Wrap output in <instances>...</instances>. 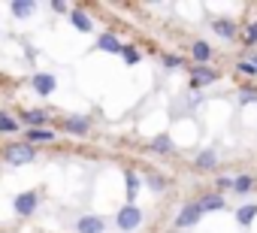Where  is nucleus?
Wrapping results in <instances>:
<instances>
[{"instance_id":"1","label":"nucleus","mask_w":257,"mask_h":233,"mask_svg":"<svg viewBox=\"0 0 257 233\" xmlns=\"http://www.w3.org/2000/svg\"><path fill=\"white\" fill-rule=\"evenodd\" d=\"M140 224H143V209H140L137 203H124V206L118 209V215H115V227H118V230L131 233V230H137Z\"/></svg>"},{"instance_id":"2","label":"nucleus","mask_w":257,"mask_h":233,"mask_svg":"<svg viewBox=\"0 0 257 233\" xmlns=\"http://www.w3.org/2000/svg\"><path fill=\"white\" fill-rule=\"evenodd\" d=\"M7 164L10 167H25V164H31L34 158H37V152H34V146L31 143H13L10 149H7Z\"/></svg>"},{"instance_id":"3","label":"nucleus","mask_w":257,"mask_h":233,"mask_svg":"<svg viewBox=\"0 0 257 233\" xmlns=\"http://www.w3.org/2000/svg\"><path fill=\"white\" fill-rule=\"evenodd\" d=\"M37 203H40V194H37V191H22V194L13 200V209H16V215H34Z\"/></svg>"},{"instance_id":"4","label":"nucleus","mask_w":257,"mask_h":233,"mask_svg":"<svg viewBox=\"0 0 257 233\" xmlns=\"http://www.w3.org/2000/svg\"><path fill=\"white\" fill-rule=\"evenodd\" d=\"M200 218H203V206H200V203H188V206L179 212L176 227H194V224H200Z\"/></svg>"},{"instance_id":"5","label":"nucleus","mask_w":257,"mask_h":233,"mask_svg":"<svg viewBox=\"0 0 257 233\" xmlns=\"http://www.w3.org/2000/svg\"><path fill=\"white\" fill-rule=\"evenodd\" d=\"M55 88H58V79H55L52 73H37V76H34V91H37L40 97L55 94Z\"/></svg>"},{"instance_id":"6","label":"nucleus","mask_w":257,"mask_h":233,"mask_svg":"<svg viewBox=\"0 0 257 233\" xmlns=\"http://www.w3.org/2000/svg\"><path fill=\"white\" fill-rule=\"evenodd\" d=\"M76 230H79V233H103V230H106V221H103L100 215H82V218L76 221Z\"/></svg>"},{"instance_id":"7","label":"nucleus","mask_w":257,"mask_h":233,"mask_svg":"<svg viewBox=\"0 0 257 233\" xmlns=\"http://www.w3.org/2000/svg\"><path fill=\"white\" fill-rule=\"evenodd\" d=\"M212 31H215L221 40H233V37L239 34V28H236L233 19H215V22H212Z\"/></svg>"},{"instance_id":"8","label":"nucleus","mask_w":257,"mask_h":233,"mask_svg":"<svg viewBox=\"0 0 257 233\" xmlns=\"http://www.w3.org/2000/svg\"><path fill=\"white\" fill-rule=\"evenodd\" d=\"M88 128H91V122L85 119V115H70V119H64V131L67 134L82 137V134H88Z\"/></svg>"},{"instance_id":"9","label":"nucleus","mask_w":257,"mask_h":233,"mask_svg":"<svg viewBox=\"0 0 257 233\" xmlns=\"http://www.w3.org/2000/svg\"><path fill=\"white\" fill-rule=\"evenodd\" d=\"M212 46L209 43H203V40H197L194 46H191V58L197 61V67H206V61H212Z\"/></svg>"},{"instance_id":"10","label":"nucleus","mask_w":257,"mask_h":233,"mask_svg":"<svg viewBox=\"0 0 257 233\" xmlns=\"http://www.w3.org/2000/svg\"><path fill=\"white\" fill-rule=\"evenodd\" d=\"M215 79H218V73L209 70V67H194V70H191V85H194V88L209 85V82H215Z\"/></svg>"},{"instance_id":"11","label":"nucleus","mask_w":257,"mask_h":233,"mask_svg":"<svg viewBox=\"0 0 257 233\" xmlns=\"http://www.w3.org/2000/svg\"><path fill=\"white\" fill-rule=\"evenodd\" d=\"M70 22H73V28H76V31H82V34H88V31L94 28L91 16H88L85 10H73V13H70Z\"/></svg>"},{"instance_id":"12","label":"nucleus","mask_w":257,"mask_h":233,"mask_svg":"<svg viewBox=\"0 0 257 233\" xmlns=\"http://www.w3.org/2000/svg\"><path fill=\"white\" fill-rule=\"evenodd\" d=\"M10 10H13V16H16V19H31V16H34V10H37V4H34V0H16Z\"/></svg>"},{"instance_id":"13","label":"nucleus","mask_w":257,"mask_h":233,"mask_svg":"<svg viewBox=\"0 0 257 233\" xmlns=\"http://www.w3.org/2000/svg\"><path fill=\"white\" fill-rule=\"evenodd\" d=\"M124 179H127V191H124V194H127V203H137V194H140V188H143L140 176L127 170V176H124Z\"/></svg>"},{"instance_id":"14","label":"nucleus","mask_w":257,"mask_h":233,"mask_svg":"<svg viewBox=\"0 0 257 233\" xmlns=\"http://www.w3.org/2000/svg\"><path fill=\"white\" fill-rule=\"evenodd\" d=\"M97 49H100V52H121L124 46L118 43V37H115V34H103V37L97 40Z\"/></svg>"},{"instance_id":"15","label":"nucleus","mask_w":257,"mask_h":233,"mask_svg":"<svg viewBox=\"0 0 257 233\" xmlns=\"http://www.w3.org/2000/svg\"><path fill=\"white\" fill-rule=\"evenodd\" d=\"M152 152H158V155H170V152H173V140H170V134L155 137V140H152Z\"/></svg>"},{"instance_id":"16","label":"nucleus","mask_w":257,"mask_h":233,"mask_svg":"<svg viewBox=\"0 0 257 233\" xmlns=\"http://www.w3.org/2000/svg\"><path fill=\"white\" fill-rule=\"evenodd\" d=\"M46 119H49V115H46L43 109H28V112H25V122H28L34 131H37V128H43V125H46Z\"/></svg>"},{"instance_id":"17","label":"nucleus","mask_w":257,"mask_h":233,"mask_svg":"<svg viewBox=\"0 0 257 233\" xmlns=\"http://www.w3.org/2000/svg\"><path fill=\"white\" fill-rule=\"evenodd\" d=\"M215 164H218V155H215L212 149H206V152L197 155V170H212Z\"/></svg>"},{"instance_id":"18","label":"nucleus","mask_w":257,"mask_h":233,"mask_svg":"<svg viewBox=\"0 0 257 233\" xmlns=\"http://www.w3.org/2000/svg\"><path fill=\"white\" fill-rule=\"evenodd\" d=\"M200 206H203V212H215V209H224V197H221V194H206V197L200 200Z\"/></svg>"},{"instance_id":"19","label":"nucleus","mask_w":257,"mask_h":233,"mask_svg":"<svg viewBox=\"0 0 257 233\" xmlns=\"http://www.w3.org/2000/svg\"><path fill=\"white\" fill-rule=\"evenodd\" d=\"M254 215H257V206H254V203H248V206L236 209V221H239L242 227H248V224L254 221Z\"/></svg>"},{"instance_id":"20","label":"nucleus","mask_w":257,"mask_h":233,"mask_svg":"<svg viewBox=\"0 0 257 233\" xmlns=\"http://www.w3.org/2000/svg\"><path fill=\"white\" fill-rule=\"evenodd\" d=\"M242 43H245L248 49L257 43V22H248V25L242 28Z\"/></svg>"},{"instance_id":"21","label":"nucleus","mask_w":257,"mask_h":233,"mask_svg":"<svg viewBox=\"0 0 257 233\" xmlns=\"http://www.w3.org/2000/svg\"><path fill=\"white\" fill-rule=\"evenodd\" d=\"M52 137H55L52 131H46V128H37V131H31V134H28V143H49Z\"/></svg>"},{"instance_id":"22","label":"nucleus","mask_w":257,"mask_h":233,"mask_svg":"<svg viewBox=\"0 0 257 233\" xmlns=\"http://www.w3.org/2000/svg\"><path fill=\"white\" fill-rule=\"evenodd\" d=\"M251 191V176H236L233 179V194H248Z\"/></svg>"},{"instance_id":"23","label":"nucleus","mask_w":257,"mask_h":233,"mask_svg":"<svg viewBox=\"0 0 257 233\" xmlns=\"http://www.w3.org/2000/svg\"><path fill=\"white\" fill-rule=\"evenodd\" d=\"M16 131H19V122L0 112V134H16Z\"/></svg>"},{"instance_id":"24","label":"nucleus","mask_w":257,"mask_h":233,"mask_svg":"<svg viewBox=\"0 0 257 233\" xmlns=\"http://www.w3.org/2000/svg\"><path fill=\"white\" fill-rule=\"evenodd\" d=\"M239 103H242V106L257 103V88H242V91H239Z\"/></svg>"},{"instance_id":"25","label":"nucleus","mask_w":257,"mask_h":233,"mask_svg":"<svg viewBox=\"0 0 257 233\" xmlns=\"http://www.w3.org/2000/svg\"><path fill=\"white\" fill-rule=\"evenodd\" d=\"M121 55H124V61H127V64H137V61H140V52H137V49H131V46H124V49H121Z\"/></svg>"},{"instance_id":"26","label":"nucleus","mask_w":257,"mask_h":233,"mask_svg":"<svg viewBox=\"0 0 257 233\" xmlns=\"http://www.w3.org/2000/svg\"><path fill=\"white\" fill-rule=\"evenodd\" d=\"M149 185H152V191H164V188H167V179L152 173V176H149Z\"/></svg>"},{"instance_id":"27","label":"nucleus","mask_w":257,"mask_h":233,"mask_svg":"<svg viewBox=\"0 0 257 233\" xmlns=\"http://www.w3.org/2000/svg\"><path fill=\"white\" fill-rule=\"evenodd\" d=\"M236 70H242L245 76H257V70H254V67H251L248 61H239V64H236Z\"/></svg>"},{"instance_id":"28","label":"nucleus","mask_w":257,"mask_h":233,"mask_svg":"<svg viewBox=\"0 0 257 233\" xmlns=\"http://www.w3.org/2000/svg\"><path fill=\"white\" fill-rule=\"evenodd\" d=\"M52 10H55V13H67V4H61V0H55V4H52Z\"/></svg>"},{"instance_id":"29","label":"nucleus","mask_w":257,"mask_h":233,"mask_svg":"<svg viewBox=\"0 0 257 233\" xmlns=\"http://www.w3.org/2000/svg\"><path fill=\"white\" fill-rule=\"evenodd\" d=\"M179 64H182L179 58H173V55H167V67H179Z\"/></svg>"},{"instance_id":"30","label":"nucleus","mask_w":257,"mask_h":233,"mask_svg":"<svg viewBox=\"0 0 257 233\" xmlns=\"http://www.w3.org/2000/svg\"><path fill=\"white\" fill-rule=\"evenodd\" d=\"M218 188H233V179H218Z\"/></svg>"},{"instance_id":"31","label":"nucleus","mask_w":257,"mask_h":233,"mask_svg":"<svg viewBox=\"0 0 257 233\" xmlns=\"http://www.w3.org/2000/svg\"><path fill=\"white\" fill-rule=\"evenodd\" d=\"M248 64H251V67H254V70H257V55H254V58H251V61H248Z\"/></svg>"}]
</instances>
